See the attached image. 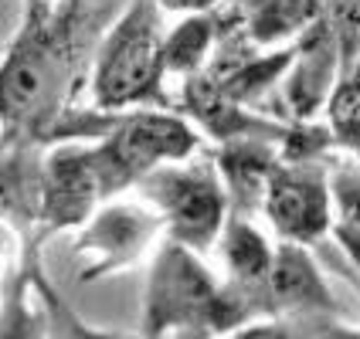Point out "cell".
Listing matches in <instances>:
<instances>
[{
    "instance_id": "cell-4",
    "label": "cell",
    "mask_w": 360,
    "mask_h": 339,
    "mask_svg": "<svg viewBox=\"0 0 360 339\" xmlns=\"http://www.w3.org/2000/svg\"><path fill=\"white\" fill-rule=\"evenodd\" d=\"M163 14L153 0H133L102 38L89 95L96 112H129L136 105L170 109L163 92Z\"/></svg>"
},
{
    "instance_id": "cell-1",
    "label": "cell",
    "mask_w": 360,
    "mask_h": 339,
    "mask_svg": "<svg viewBox=\"0 0 360 339\" xmlns=\"http://www.w3.org/2000/svg\"><path fill=\"white\" fill-rule=\"evenodd\" d=\"M92 38L85 0H27L18 38L0 58V126L44 142L48 129L68 112ZM48 146V142H44Z\"/></svg>"
},
{
    "instance_id": "cell-7",
    "label": "cell",
    "mask_w": 360,
    "mask_h": 339,
    "mask_svg": "<svg viewBox=\"0 0 360 339\" xmlns=\"http://www.w3.org/2000/svg\"><path fill=\"white\" fill-rule=\"evenodd\" d=\"M163 234V224L150 204H112L105 200L96 214L85 220V231L72 244L75 258L85 265L79 268V281L92 285L99 279L120 275L133 268L146 255V248Z\"/></svg>"
},
{
    "instance_id": "cell-5",
    "label": "cell",
    "mask_w": 360,
    "mask_h": 339,
    "mask_svg": "<svg viewBox=\"0 0 360 339\" xmlns=\"http://www.w3.org/2000/svg\"><path fill=\"white\" fill-rule=\"evenodd\" d=\"M143 200L157 211L163 234L194 255L211 251L228 220V194L211 157L167 163L136 183Z\"/></svg>"
},
{
    "instance_id": "cell-15",
    "label": "cell",
    "mask_w": 360,
    "mask_h": 339,
    "mask_svg": "<svg viewBox=\"0 0 360 339\" xmlns=\"http://www.w3.org/2000/svg\"><path fill=\"white\" fill-rule=\"evenodd\" d=\"M326 136L343 153H357L360 142V72L343 65L330 95H326Z\"/></svg>"
},
{
    "instance_id": "cell-2",
    "label": "cell",
    "mask_w": 360,
    "mask_h": 339,
    "mask_svg": "<svg viewBox=\"0 0 360 339\" xmlns=\"http://www.w3.org/2000/svg\"><path fill=\"white\" fill-rule=\"evenodd\" d=\"M92 140V160L99 173L102 204L136 187L143 177L167 163H184L198 153L200 136L191 122L167 109L133 112H65L48 129V146Z\"/></svg>"
},
{
    "instance_id": "cell-10",
    "label": "cell",
    "mask_w": 360,
    "mask_h": 339,
    "mask_svg": "<svg viewBox=\"0 0 360 339\" xmlns=\"http://www.w3.org/2000/svg\"><path fill=\"white\" fill-rule=\"evenodd\" d=\"M44 142L18 133H0V224H11L20 238H34L41 197Z\"/></svg>"
},
{
    "instance_id": "cell-14",
    "label": "cell",
    "mask_w": 360,
    "mask_h": 339,
    "mask_svg": "<svg viewBox=\"0 0 360 339\" xmlns=\"http://www.w3.org/2000/svg\"><path fill=\"white\" fill-rule=\"evenodd\" d=\"M0 339H44V316L31 302V251L0 285Z\"/></svg>"
},
{
    "instance_id": "cell-6",
    "label": "cell",
    "mask_w": 360,
    "mask_h": 339,
    "mask_svg": "<svg viewBox=\"0 0 360 339\" xmlns=\"http://www.w3.org/2000/svg\"><path fill=\"white\" fill-rule=\"evenodd\" d=\"M262 211L285 244L313 248L330 234L333 207L320 160H279L265 177Z\"/></svg>"
},
{
    "instance_id": "cell-18",
    "label": "cell",
    "mask_w": 360,
    "mask_h": 339,
    "mask_svg": "<svg viewBox=\"0 0 360 339\" xmlns=\"http://www.w3.org/2000/svg\"><path fill=\"white\" fill-rule=\"evenodd\" d=\"M300 329L306 339H357V329H354V326L330 319V316L306 319V322H300Z\"/></svg>"
},
{
    "instance_id": "cell-13",
    "label": "cell",
    "mask_w": 360,
    "mask_h": 339,
    "mask_svg": "<svg viewBox=\"0 0 360 339\" xmlns=\"http://www.w3.org/2000/svg\"><path fill=\"white\" fill-rule=\"evenodd\" d=\"M221 7L214 11H200L177 24L170 34H163V48H160V65L163 75H180V79H191L198 75L200 68L207 65L214 44L221 38Z\"/></svg>"
},
{
    "instance_id": "cell-20",
    "label": "cell",
    "mask_w": 360,
    "mask_h": 339,
    "mask_svg": "<svg viewBox=\"0 0 360 339\" xmlns=\"http://www.w3.org/2000/svg\"><path fill=\"white\" fill-rule=\"evenodd\" d=\"M48 4H61V0H48Z\"/></svg>"
},
{
    "instance_id": "cell-9",
    "label": "cell",
    "mask_w": 360,
    "mask_h": 339,
    "mask_svg": "<svg viewBox=\"0 0 360 339\" xmlns=\"http://www.w3.org/2000/svg\"><path fill=\"white\" fill-rule=\"evenodd\" d=\"M262 316H296V319H316V316H337L340 305L337 295L323 279V268L309 255V248L285 244L272 248V265L262 281Z\"/></svg>"
},
{
    "instance_id": "cell-17",
    "label": "cell",
    "mask_w": 360,
    "mask_h": 339,
    "mask_svg": "<svg viewBox=\"0 0 360 339\" xmlns=\"http://www.w3.org/2000/svg\"><path fill=\"white\" fill-rule=\"evenodd\" d=\"M224 339H306L300 326L285 319H269V322H248L235 333H228Z\"/></svg>"
},
{
    "instance_id": "cell-12",
    "label": "cell",
    "mask_w": 360,
    "mask_h": 339,
    "mask_svg": "<svg viewBox=\"0 0 360 339\" xmlns=\"http://www.w3.org/2000/svg\"><path fill=\"white\" fill-rule=\"evenodd\" d=\"M221 258L228 268V285H235L241 295H248L255 312L262 316V281L269 275V265H272V244L265 241L259 227L248 218H228L221 227Z\"/></svg>"
},
{
    "instance_id": "cell-19",
    "label": "cell",
    "mask_w": 360,
    "mask_h": 339,
    "mask_svg": "<svg viewBox=\"0 0 360 339\" xmlns=\"http://www.w3.org/2000/svg\"><path fill=\"white\" fill-rule=\"evenodd\" d=\"M160 11H174V14H200V11H214L221 0H153Z\"/></svg>"
},
{
    "instance_id": "cell-3",
    "label": "cell",
    "mask_w": 360,
    "mask_h": 339,
    "mask_svg": "<svg viewBox=\"0 0 360 339\" xmlns=\"http://www.w3.org/2000/svg\"><path fill=\"white\" fill-rule=\"evenodd\" d=\"M255 316L252 299L214 279L200 255L174 241L160 244L143 295V339H167L170 333L191 339L228 336Z\"/></svg>"
},
{
    "instance_id": "cell-11",
    "label": "cell",
    "mask_w": 360,
    "mask_h": 339,
    "mask_svg": "<svg viewBox=\"0 0 360 339\" xmlns=\"http://www.w3.org/2000/svg\"><path fill=\"white\" fill-rule=\"evenodd\" d=\"M330 0H235L224 18L252 48L296 41L326 14Z\"/></svg>"
},
{
    "instance_id": "cell-8",
    "label": "cell",
    "mask_w": 360,
    "mask_h": 339,
    "mask_svg": "<svg viewBox=\"0 0 360 339\" xmlns=\"http://www.w3.org/2000/svg\"><path fill=\"white\" fill-rule=\"evenodd\" d=\"M102 207L99 173L92 149L82 142H55L51 153L41 160V197H38V227L27 251L58 231L82 227Z\"/></svg>"
},
{
    "instance_id": "cell-16",
    "label": "cell",
    "mask_w": 360,
    "mask_h": 339,
    "mask_svg": "<svg viewBox=\"0 0 360 339\" xmlns=\"http://www.w3.org/2000/svg\"><path fill=\"white\" fill-rule=\"evenodd\" d=\"M31 285H34V292H38L41 299L48 302V312L58 322L61 339H143V336H126V333H112V329L89 326V322L82 319L79 312L51 288V281L44 279V272H41V265H38V251H31Z\"/></svg>"
}]
</instances>
